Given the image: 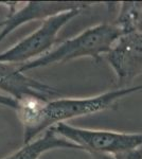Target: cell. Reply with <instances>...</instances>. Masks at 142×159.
<instances>
[{"mask_svg": "<svg viewBox=\"0 0 142 159\" xmlns=\"http://www.w3.org/2000/svg\"><path fill=\"white\" fill-rule=\"evenodd\" d=\"M141 90L142 84L121 87L83 98L58 97L48 101L27 100L18 102L15 111L24 129V143L31 142L59 123H67L69 120L91 116L112 108L120 100Z\"/></svg>", "mask_w": 142, "mask_h": 159, "instance_id": "6da1fadb", "label": "cell"}, {"mask_svg": "<svg viewBox=\"0 0 142 159\" xmlns=\"http://www.w3.org/2000/svg\"><path fill=\"white\" fill-rule=\"evenodd\" d=\"M121 35L122 32L113 22L95 25L82 31L76 36L59 43L42 57L18 66L22 72H28L54 64H63L84 57L100 61L103 55L109 52L112 45Z\"/></svg>", "mask_w": 142, "mask_h": 159, "instance_id": "7a4b0ae2", "label": "cell"}, {"mask_svg": "<svg viewBox=\"0 0 142 159\" xmlns=\"http://www.w3.org/2000/svg\"><path fill=\"white\" fill-rule=\"evenodd\" d=\"M52 129L90 155L119 156L142 150V133L84 129L68 123H59Z\"/></svg>", "mask_w": 142, "mask_h": 159, "instance_id": "3957f363", "label": "cell"}, {"mask_svg": "<svg viewBox=\"0 0 142 159\" xmlns=\"http://www.w3.org/2000/svg\"><path fill=\"white\" fill-rule=\"evenodd\" d=\"M82 12V9H74L43 20L39 27L32 33L9 49L0 52V61L22 65L47 54L55 47L62 29Z\"/></svg>", "mask_w": 142, "mask_h": 159, "instance_id": "277c9868", "label": "cell"}, {"mask_svg": "<svg viewBox=\"0 0 142 159\" xmlns=\"http://www.w3.org/2000/svg\"><path fill=\"white\" fill-rule=\"evenodd\" d=\"M9 10L7 17L0 22V43L15 30L31 21L45 20L59 13L74 9H86L95 2L84 1H29Z\"/></svg>", "mask_w": 142, "mask_h": 159, "instance_id": "5b68a950", "label": "cell"}, {"mask_svg": "<svg viewBox=\"0 0 142 159\" xmlns=\"http://www.w3.org/2000/svg\"><path fill=\"white\" fill-rule=\"evenodd\" d=\"M0 93L17 103L27 100L48 101L61 96L55 88L22 72L18 65L4 61H0Z\"/></svg>", "mask_w": 142, "mask_h": 159, "instance_id": "8992f818", "label": "cell"}, {"mask_svg": "<svg viewBox=\"0 0 142 159\" xmlns=\"http://www.w3.org/2000/svg\"><path fill=\"white\" fill-rule=\"evenodd\" d=\"M105 56L118 81L131 82L142 74V31L122 34Z\"/></svg>", "mask_w": 142, "mask_h": 159, "instance_id": "52a82bcc", "label": "cell"}, {"mask_svg": "<svg viewBox=\"0 0 142 159\" xmlns=\"http://www.w3.org/2000/svg\"><path fill=\"white\" fill-rule=\"evenodd\" d=\"M81 150L77 145L58 136L53 129H50L35 138L31 142L24 143L20 148L3 159H39L44 154L53 150Z\"/></svg>", "mask_w": 142, "mask_h": 159, "instance_id": "ba28073f", "label": "cell"}, {"mask_svg": "<svg viewBox=\"0 0 142 159\" xmlns=\"http://www.w3.org/2000/svg\"><path fill=\"white\" fill-rule=\"evenodd\" d=\"M117 17L113 20L122 34L142 31V2H120Z\"/></svg>", "mask_w": 142, "mask_h": 159, "instance_id": "9c48e42d", "label": "cell"}, {"mask_svg": "<svg viewBox=\"0 0 142 159\" xmlns=\"http://www.w3.org/2000/svg\"><path fill=\"white\" fill-rule=\"evenodd\" d=\"M92 159H142V150L119 156H104V155H90Z\"/></svg>", "mask_w": 142, "mask_h": 159, "instance_id": "30bf717a", "label": "cell"}, {"mask_svg": "<svg viewBox=\"0 0 142 159\" xmlns=\"http://www.w3.org/2000/svg\"><path fill=\"white\" fill-rule=\"evenodd\" d=\"M0 105L16 110L17 106H18V103L15 101L14 99L10 98V97H7V96H3V94L0 93Z\"/></svg>", "mask_w": 142, "mask_h": 159, "instance_id": "8fae6325", "label": "cell"}]
</instances>
